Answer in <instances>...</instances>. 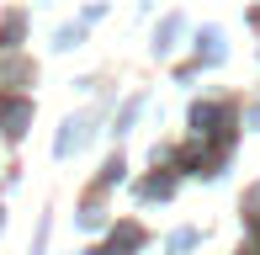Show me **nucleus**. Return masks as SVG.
<instances>
[{"instance_id": "f03ea898", "label": "nucleus", "mask_w": 260, "mask_h": 255, "mask_svg": "<svg viewBox=\"0 0 260 255\" xmlns=\"http://www.w3.org/2000/svg\"><path fill=\"white\" fill-rule=\"evenodd\" d=\"M191 122H197V133H223V122H229V117H223V107H197Z\"/></svg>"}, {"instance_id": "20e7f679", "label": "nucleus", "mask_w": 260, "mask_h": 255, "mask_svg": "<svg viewBox=\"0 0 260 255\" xmlns=\"http://www.w3.org/2000/svg\"><path fill=\"white\" fill-rule=\"evenodd\" d=\"M144 192H149V197H170V181H165V176H154V181H149Z\"/></svg>"}, {"instance_id": "f257e3e1", "label": "nucleus", "mask_w": 260, "mask_h": 255, "mask_svg": "<svg viewBox=\"0 0 260 255\" xmlns=\"http://www.w3.org/2000/svg\"><path fill=\"white\" fill-rule=\"evenodd\" d=\"M27 117H32V107H27V101L0 96V128H6V133H21V128H27Z\"/></svg>"}, {"instance_id": "7ed1b4c3", "label": "nucleus", "mask_w": 260, "mask_h": 255, "mask_svg": "<svg viewBox=\"0 0 260 255\" xmlns=\"http://www.w3.org/2000/svg\"><path fill=\"white\" fill-rule=\"evenodd\" d=\"M138 245H144V229H133V224H122L112 234V250H138Z\"/></svg>"}]
</instances>
